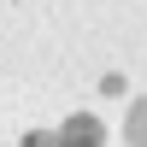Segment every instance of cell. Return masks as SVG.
<instances>
[{
    "label": "cell",
    "instance_id": "cell-1",
    "mask_svg": "<svg viewBox=\"0 0 147 147\" xmlns=\"http://www.w3.org/2000/svg\"><path fill=\"white\" fill-rule=\"evenodd\" d=\"M100 141H106V129H100V118H88V112H77V118L59 124V147H100Z\"/></svg>",
    "mask_w": 147,
    "mask_h": 147
},
{
    "label": "cell",
    "instance_id": "cell-2",
    "mask_svg": "<svg viewBox=\"0 0 147 147\" xmlns=\"http://www.w3.org/2000/svg\"><path fill=\"white\" fill-rule=\"evenodd\" d=\"M124 141H129V147H147V94L129 106V118H124Z\"/></svg>",
    "mask_w": 147,
    "mask_h": 147
},
{
    "label": "cell",
    "instance_id": "cell-3",
    "mask_svg": "<svg viewBox=\"0 0 147 147\" xmlns=\"http://www.w3.org/2000/svg\"><path fill=\"white\" fill-rule=\"evenodd\" d=\"M24 147H59V129H53V136H47V129H30V136H24Z\"/></svg>",
    "mask_w": 147,
    "mask_h": 147
}]
</instances>
